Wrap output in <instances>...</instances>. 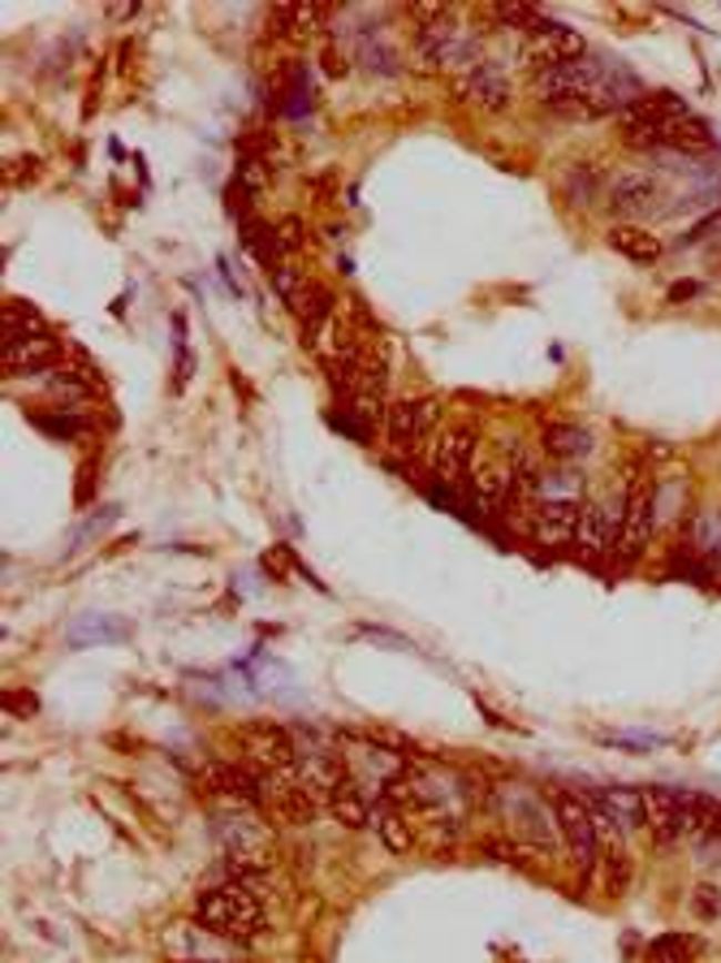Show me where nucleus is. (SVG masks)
I'll use <instances>...</instances> for the list:
<instances>
[{"label": "nucleus", "instance_id": "nucleus-1", "mask_svg": "<svg viewBox=\"0 0 721 963\" xmlns=\"http://www.w3.org/2000/svg\"><path fill=\"white\" fill-rule=\"evenodd\" d=\"M195 921H200L207 933L225 937V942L251 946L255 937L268 933V908H264V899L246 894L238 885L216 882L212 890H203L200 899H195Z\"/></svg>", "mask_w": 721, "mask_h": 963}, {"label": "nucleus", "instance_id": "nucleus-2", "mask_svg": "<svg viewBox=\"0 0 721 963\" xmlns=\"http://www.w3.org/2000/svg\"><path fill=\"white\" fill-rule=\"evenodd\" d=\"M549 808H554L561 839L570 847L575 878H579V885H588L592 873L601 869V825H597V812L579 795H570V791H549Z\"/></svg>", "mask_w": 721, "mask_h": 963}, {"label": "nucleus", "instance_id": "nucleus-3", "mask_svg": "<svg viewBox=\"0 0 721 963\" xmlns=\"http://www.w3.org/2000/svg\"><path fill=\"white\" fill-rule=\"evenodd\" d=\"M415 61L419 70H433V74H471L480 65V40L449 27V22H433V27H419L415 36Z\"/></svg>", "mask_w": 721, "mask_h": 963}, {"label": "nucleus", "instance_id": "nucleus-4", "mask_svg": "<svg viewBox=\"0 0 721 963\" xmlns=\"http://www.w3.org/2000/svg\"><path fill=\"white\" fill-rule=\"evenodd\" d=\"M234 743H238V757H246L242 764H251L255 773L273 778V773H294L298 769V739L294 730H285L277 722H251L234 730Z\"/></svg>", "mask_w": 721, "mask_h": 963}, {"label": "nucleus", "instance_id": "nucleus-5", "mask_svg": "<svg viewBox=\"0 0 721 963\" xmlns=\"http://www.w3.org/2000/svg\"><path fill=\"white\" fill-rule=\"evenodd\" d=\"M476 454H480V437H476L471 424H449V428H441V437L428 449L433 484H441V488H463V484H471Z\"/></svg>", "mask_w": 721, "mask_h": 963}, {"label": "nucleus", "instance_id": "nucleus-6", "mask_svg": "<svg viewBox=\"0 0 721 963\" xmlns=\"http://www.w3.org/2000/svg\"><path fill=\"white\" fill-rule=\"evenodd\" d=\"M652 527H657V484L640 476L627 488V515H622V531H618V545H613V558L622 566L640 562L648 554V540H652Z\"/></svg>", "mask_w": 721, "mask_h": 963}, {"label": "nucleus", "instance_id": "nucleus-7", "mask_svg": "<svg viewBox=\"0 0 721 963\" xmlns=\"http://www.w3.org/2000/svg\"><path fill=\"white\" fill-rule=\"evenodd\" d=\"M627 488H631V480H627ZM627 488H618L613 497L583 501V510H579V531H575V545H579L583 558H605V554L618 545L622 515H627Z\"/></svg>", "mask_w": 721, "mask_h": 963}, {"label": "nucleus", "instance_id": "nucleus-8", "mask_svg": "<svg viewBox=\"0 0 721 963\" xmlns=\"http://www.w3.org/2000/svg\"><path fill=\"white\" fill-rule=\"evenodd\" d=\"M579 57H588V43L583 36L575 31V27H566V22H554V18H545V22H536L527 36H522V61L540 74V70H554V65H566V61H579Z\"/></svg>", "mask_w": 721, "mask_h": 963}, {"label": "nucleus", "instance_id": "nucleus-9", "mask_svg": "<svg viewBox=\"0 0 721 963\" xmlns=\"http://www.w3.org/2000/svg\"><path fill=\"white\" fill-rule=\"evenodd\" d=\"M437 419H441V402L437 398H402L385 410L380 428H385V437H389V445L398 454H410L415 445L437 428Z\"/></svg>", "mask_w": 721, "mask_h": 963}, {"label": "nucleus", "instance_id": "nucleus-10", "mask_svg": "<svg viewBox=\"0 0 721 963\" xmlns=\"http://www.w3.org/2000/svg\"><path fill=\"white\" fill-rule=\"evenodd\" d=\"M61 359H65V346L57 342V333L48 324L31 328V333H18V337H4V372H13V376H43Z\"/></svg>", "mask_w": 721, "mask_h": 963}, {"label": "nucleus", "instance_id": "nucleus-11", "mask_svg": "<svg viewBox=\"0 0 721 963\" xmlns=\"http://www.w3.org/2000/svg\"><path fill=\"white\" fill-rule=\"evenodd\" d=\"M579 510L583 501H531V540L545 545V549H566L575 545V531H579Z\"/></svg>", "mask_w": 721, "mask_h": 963}, {"label": "nucleus", "instance_id": "nucleus-12", "mask_svg": "<svg viewBox=\"0 0 721 963\" xmlns=\"http://www.w3.org/2000/svg\"><path fill=\"white\" fill-rule=\"evenodd\" d=\"M203 782H207V791H216V795L238 800V803H264V795H268L264 773H255L251 764H238V761H207Z\"/></svg>", "mask_w": 721, "mask_h": 963}, {"label": "nucleus", "instance_id": "nucleus-13", "mask_svg": "<svg viewBox=\"0 0 721 963\" xmlns=\"http://www.w3.org/2000/svg\"><path fill=\"white\" fill-rule=\"evenodd\" d=\"M657 195H661V182L643 169H622L609 186V207L613 212H627V216H643L657 207Z\"/></svg>", "mask_w": 721, "mask_h": 963}, {"label": "nucleus", "instance_id": "nucleus-14", "mask_svg": "<svg viewBox=\"0 0 721 963\" xmlns=\"http://www.w3.org/2000/svg\"><path fill=\"white\" fill-rule=\"evenodd\" d=\"M643 825L652 830L657 843H679L682 839V800L679 791L666 787H643Z\"/></svg>", "mask_w": 721, "mask_h": 963}, {"label": "nucleus", "instance_id": "nucleus-15", "mask_svg": "<svg viewBox=\"0 0 721 963\" xmlns=\"http://www.w3.org/2000/svg\"><path fill=\"white\" fill-rule=\"evenodd\" d=\"M463 95L484 109V113H506L510 109V79L497 61H480L467 79H463Z\"/></svg>", "mask_w": 721, "mask_h": 963}, {"label": "nucleus", "instance_id": "nucleus-16", "mask_svg": "<svg viewBox=\"0 0 721 963\" xmlns=\"http://www.w3.org/2000/svg\"><path fill=\"white\" fill-rule=\"evenodd\" d=\"M597 821L605 825H613V830H622V834H631V830H640L643 825V791H631V787H605L601 795H597Z\"/></svg>", "mask_w": 721, "mask_h": 963}, {"label": "nucleus", "instance_id": "nucleus-17", "mask_svg": "<svg viewBox=\"0 0 721 963\" xmlns=\"http://www.w3.org/2000/svg\"><path fill=\"white\" fill-rule=\"evenodd\" d=\"M372 825H376V839L389 847L394 855H406L410 847L419 843V834H415V825H410V817H406L402 808H389V803L376 808V812H372Z\"/></svg>", "mask_w": 721, "mask_h": 963}, {"label": "nucleus", "instance_id": "nucleus-18", "mask_svg": "<svg viewBox=\"0 0 721 963\" xmlns=\"http://www.w3.org/2000/svg\"><path fill=\"white\" fill-rule=\"evenodd\" d=\"M661 148L682 152V156H700V152H709V148H713L709 121H700L695 113H691V118H682V121H674V125L661 134Z\"/></svg>", "mask_w": 721, "mask_h": 963}, {"label": "nucleus", "instance_id": "nucleus-19", "mask_svg": "<svg viewBox=\"0 0 721 963\" xmlns=\"http://www.w3.org/2000/svg\"><path fill=\"white\" fill-rule=\"evenodd\" d=\"M609 246H613L618 255L636 260V264H652V260L661 255V239L648 234L643 225H613V230H609Z\"/></svg>", "mask_w": 721, "mask_h": 963}, {"label": "nucleus", "instance_id": "nucleus-20", "mask_svg": "<svg viewBox=\"0 0 721 963\" xmlns=\"http://www.w3.org/2000/svg\"><path fill=\"white\" fill-rule=\"evenodd\" d=\"M130 636V627L118 622V618H109V614H82L70 622V643H79V648H91V643H113V640H125Z\"/></svg>", "mask_w": 721, "mask_h": 963}, {"label": "nucleus", "instance_id": "nucleus-21", "mask_svg": "<svg viewBox=\"0 0 721 963\" xmlns=\"http://www.w3.org/2000/svg\"><path fill=\"white\" fill-rule=\"evenodd\" d=\"M324 9L316 4H273V31L281 40H307L321 27Z\"/></svg>", "mask_w": 721, "mask_h": 963}, {"label": "nucleus", "instance_id": "nucleus-22", "mask_svg": "<svg viewBox=\"0 0 721 963\" xmlns=\"http://www.w3.org/2000/svg\"><path fill=\"white\" fill-rule=\"evenodd\" d=\"M324 808H328V812H333V817H337L346 830H367V825H372V812H376V808H372V800H367L359 787H355V778H351V782H346V787H342L333 800L324 803Z\"/></svg>", "mask_w": 721, "mask_h": 963}, {"label": "nucleus", "instance_id": "nucleus-23", "mask_svg": "<svg viewBox=\"0 0 721 963\" xmlns=\"http://www.w3.org/2000/svg\"><path fill=\"white\" fill-rule=\"evenodd\" d=\"M704 955V942L695 933H661L648 942V963H695Z\"/></svg>", "mask_w": 721, "mask_h": 963}, {"label": "nucleus", "instance_id": "nucleus-24", "mask_svg": "<svg viewBox=\"0 0 721 963\" xmlns=\"http://www.w3.org/2000/svg\"><path fill=\"white\" fill-rule=\"evenodd\" d=\"M592 433L588 428H579V424H554L549 433H545V449H549V458H561V463H575V458H583V454H592Z\"/></svg>", "mask_w": 721, "mask_h": 963}, {"label": "nucleus", "instance_id": "nucleus-25", "mask_svg": "<svg viewBox=\"0 0 721 963\" xmlns=\"http://www.w3.org/2000/svg\"><path fill=\"white\" fill-rule=\"evenodd\" d=\"M488 13H492L497 22H506V27H519L522 36H527L536 22H545V13H540L536 4H492Z\"/></svg>", "mask_w": 721, "mask_h": 963}, {"label": "nucleus", "instance_id": "nucleus-26", "mask_svg": "<svg viewBox=\"0 0 721 963\" xmlns=\"http://www.w3.org/2000/svg\"><path fill=\"white\" fill-rule=\"evenodd\" d=\"M273 234H277V246L281 251H303L307 246V225L298 221V216H285L273 225Z\"/></svg>", "mask_w": 721, "mask_h": 963}, {"label": "nucleus", "instance_id": "nucleus-27", "mask_svg": "<svg viewBox=\"0 0 721 963\" xmlns=\"http://www.w3.org/2000/svg\"><path fill=\"white\" fill-rule=\"evenodd\" d=\"M691 912H695L700 921H713V916L721 912L718 890H713V885H700V890H695V899H691Z\"/></svg>", "mask_w": 721, "mask_h": 963}, {"label": "nucleus", "instance_id": "nucleus-28", "mask_svg": "<svg viewBox=\"0 0 721 963\" xmlns=\"http://www.w3.org/2000/svg\"><path fill=\"white\" fill-rule=\"evenodd\" d=\"M4 709H13V713H22V718H31V713H35V700H31V696H4Z\"/></svg>", "mask_w": 721, "mask_h": 963}, {"label": "nucleus", "instance_id": "nucleus-29", "mask_svg": "<svg viewBox=\"0 0 721 963\" xmlns=\"http://www.w3.org/2000/svg\"><path fill=\"white\" fill-rule=\"evenodd\" d=\"M695 290H700L695 282H682V285H674V290H670V298H691Z\"/></svg>", "mask_w": 721, "mask_h": 963}, {"label": "nucleus", "instance_id": "nucleus-30", "mask_svg": "<svg viewBox=\"0 0 721 963\" xmlns=\"http://www.w3.org/2000/svg\"><path fill=\"white\" fill-rule=\"evenodd\" d=\"M182 963H216V960H182Z\"/></svg>", "mask_w": 721, "mask_h": 963}]
</instances>
